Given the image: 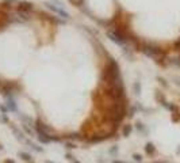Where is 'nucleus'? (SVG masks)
<instances>
[{
	"mask_svg": "<svg viewBox=\"0 0 180 163\" xmlns=\"http://www.w3.org/2000/svg\"><path fill=\"white\" fill-rule=\"evenodd\" d=\"M139 51L145 54V56L150 57V59H154L156 61H161V60L165 59V52L162 51L159 45L153 44V42H145V44L141 45Z\"/></svg>",
	"mask_w": 180,
	"mask_h": 163,
	"instance_id": "f257e3e1",
	"label": "nucleus"
},
{
	"mask_svg": "<svg viewBox=\"0 0 180 163\" xmlns=\"http://www.w3.org/2000/svg\"><path fill=\"white\" fill-rule=\"evenodd\" d=\"M106 36L108 37L114 44L119 45V46H123V45L126 44V41H127V38L125 37V34H122V33L118 31V30H115V31H107Z\"/></svg>",
	"mask_w": 180,
	"mask_h": 163,
	"instance_id": "f03ea898",
	"label": "nucleus"
},
{
	"mask_svg": "<svg viewBox=\"0 0 180 163\" xmlns=\"http://www.w3.org/2000/svg\"><path fill=\"white\" fill-rule=\"evenodd\" d=\"M45 7L46 8H49V10H52L53 12H56V14H58L60 16H62L64 19H71V15H69V12H66L65 10H62V8H60V7H57L56 4H53V3H49V1H45Z\"/></svg>",
	"mask_w": 180,
	"mask_h": 163,
	"instance_id": "7ed1b4c3",
	"label": "nucleus"
},
{
	"mask_svg": "<svg viewBox=\"0 0 180 163\" xmlns=\"http://www.w3.org/2000/svg\"><path fill=\"white\" fill-rule=\"evenodd\" d=\"M34 4L30 3V1H24V0H22V1H19L18 4V11H24V12H30L32 8H34Z\"/></svg>",
	"mask_w": 180,
	"mask_h": 163,
	"instance_id": "20e7f679",
	"label": "nucleus"
},
{
	"mask_svg": "<svg viewBox=\"0 0 180 163\" xmlns=\"http://www.w3.org/2000/svg\"><path fill=\"white\" fill-rule=\"evenodd\" d=\"M7 109H8V112H16L18 110V106L15 103V99L12 98V95L7 97Z\"/></svg>",
	"mask_w": 180,
	"mask_h": 163,
	"instance_id": "39448f33",
	"label": "nucleus"
},
{
	"mask_svg": "<svg viewBox=\"0 0 180 163\" xmlns=\"http://www.w3.org/2000/svg\"><path fill=\"white\" fill-rule=\"evenodd\" d=\"M10 127H11L12 132H14V133H15V136H16V139H18V140H22V141H24V135L22 133L21 130H19L18 128L15 127L14 124H10Z\"/></svg>",
	"mask_w": 180,
	"mask_h": 163,
	"instance_id": "423d86ee",
	"label": "nucleus"
},
{
	"mask_svg": "<svg viewBox=\"0 0 180 163\" xmlns=\"http://www.w3.org/2000/svg\"><path fill=\"white\" fill-rule=\"evenodd\" d=\"M18 156H19V158H22V159H23L24 162H27V163H32V158H31V155H29L27 152L19 151V152H18Z\"/></svg>",
	"mask_w": 180,
	"mask_h": 163,
	"instance_id": "0eeeda50",
	"label": "nucleus"
},
{
	"mask_svg": "<svg viewBox=\"0 0 180 163\" xmlns=\"http://www.w3.org/2000/svg\"><path fill=\"white\" fill-rule=\"evenodd\" d=\"M131 130H133V125H125L123 129H122V135H123V137H129L130 133H131Z\"/></svg>",
	"mask_w": 180,
	"mask_h": 163,
	"instance_id": "6e6552de",
	"label": "nucleus"
},
{
	"mask_svg": "<svg viewBox=\"0 0 180 163\" xmlns=\"http://www.w3.org/2000/svg\"><path fill=\"white\" fill-rule=\"evenodd\" d=\"M145 151H146V154H149V155L154 154L156 148H154V144H153V143H146V145H145Z\"/></svg>",
	"mask_w": 180,
	"mask_h": 163,
	"instance_id": "1a4fd4ad",
	"label": "nucleus"
},
{
	"mask_svg": "<svg viewBox=\"0 0 180 163\" xmlns=\"http://www.w3.org/2000/svg\"><path fill=\"white\" fill-rule=\"evenodd\" d=\"M133 90H134V94H136V95L141 94V83H139V82H134V83H133Z\"/></svg>",
	"mask_w": 180,
	"mask_h": 163,
	"instance_id": "9d476101",
	"label": "nucleus"
},
{
	"mask_svg": "<svg viewBox=\"0 0 180 163\" xmlns=\"http://www.w3.org/2000/svg\"><path fill=\"white\" fill-rule=\"evenodd\" d=\"M136 128L139 130V132H142V133H146V132H148V130H146V128H145V125L142 124V122H139V121L136 124Z\"/></svg>",
	"mask_w": 180,
	"mask_h": 163,
	"instance_id": "9b49d317",
	"label": "nucleus"
},
{
	"mask_svg": "<svg viewBox=\"0 0 180 163\" xmlns=\"http://www.w3.org/2000/svg\"><path fill=\"white\" fill-rule=\"evenodd\" d=\"M157 80H159V83L160 84H161V86L162 87H168V83H167V80L165 79H164V77H157Z\"/></svg>",
	"mask_w": 180,
	"mask_h": 163,
	"instance_id": "f8f14e48",
	"label": "nucleus"
},
{
	"mask_svg": "<svg viewBox=\"0 0 180 163\" xmlns=\"http://www.w3.org/2000/svg\"><path fill=\"white\" fill-rule=\"evenodd\" d=\"M19 117H21L22 120H23V121H26V122H29L30 125L32 124V120L30 118V117H27V116H24V114H19Z\"/></svg>",
	"mask_w": 180,
	"mask_h": 163,
	"instance_id": "ddd939ff",
	"label": "nucleus"
},
{
	"mask_svg": "<svg viewBox=\"0 0 180 163\" xmlns=\"http://www.w3.org/2000/svg\"><path fill=\"white\" fill-rule=\"evenodd\" d=\"M29 144L31 145V148H32V150H35L37 152H42V151H44V150H42V148H39V147H38V145H37V144H32V143H30V141H29Z\"/></svg>",
	"mask_w": 180,
	"mask_h": 163,
	"instance_id": "4468645a",
	"label": "nucleus"
},
{
	"mask_svg": "<svg viewBox=\"0 0 180 163\" xmlns=\"http://www.w3.org/2000/svg\"><path fill=\"white\" fill-rule=\"evenodd\" d=\"M23 129H24V130H26V132H27V133H29V135H30V136H32V130H31V128H30V127H29V125H26V124H23Z\"/></svg>",
	"mask_w": 180,
	"mask_h": 163,
	"instance_id": "2eb2a0df",
	"label": "nucleus"
},
{
	"mask_svg": "<svg viewBox=\"0 0 180 163\" xmlns=\"http://www.w3.org/2000/svg\"><path fill=\"white\" fill-rule=\"evenodd\" d=\"M133 159L136 160V162H141V160H142V156H141L139 154H134V155H133Z\"/></svg>",
	"mask_w": 180,
	"mask_h": 163,
	"instance_id": "dca6fc26",
	"label": "nucleus"
},
{
	"mask_svg": "<svg viewBox=\"0 0 180 163\" xmlns=\"http://www.w3.org/2000/svg\"><path fill=\"white\" fill-rule=\"evenodd\" d=\"M0 110H1V112H3V114H6V113L8 112V109H7V107L4 106V105H0Z\"/></svg>",
	"mask_w": 180,
	"mask_h": 163,
	"instance_id": "f3484780",
	"label": "nucleus"
},
{
	"mask_svg": "<svg viewBox=\"0 0 180 163\" xmlns=\"http://www.w3.org/2000/svg\"><path fill=\"white\" fill-rule=\"evenodd\" d=\"M66 147H68V148H76V145H75V144H72V143H66Z\"/></svg>",
	"mask_w": 180,
	"mask_h": 163,
	"instance_id": "a211bd4d",
	"label": "nucleus"
},
{
	"mask_svg": "<svg viewBox=\"0 0 180 163\" xmlns=\"http://www.w3.org/2000/svg\"><path fill=\"white\" fill-rule=\"evenodd\" d=\"M4 163H15V162L12 159H7V160H4Z\"/></svg>",
	"mask_w": 180,
	"mask_h": 163,
	"instance_id": "6ab92c4d",
	"label": "nucleus"
},
{
	"mask_svg": "<svg viewBox=\"0 0 180 163\" xmlns=\"http://www.w3.org/2000/svg\"><path fill=\"white\" fill-rule=\"evenodd\" d=\"M112 163H125V162H121V160H112Z\"/></svg>",
	"mask_w": 180,
	"mask_h": 163,
	"instance_id": "aec40b11",
	"label": "nucleus"
},
{
	"mask_svg": "<svg viewBox=\"0 0 180 163\" xmlns=\"http://www.w3.org/2000/svg\"><path fill=\"white\" fill-rule=\"evenodd\" d=\"M176 154H179V155H180V145H179V148H177V151H176Z\"/></svg>",
	"mask_w": 180,
	"mask_h": 163,
	"instance_id": "412c9836",
	"label": "nucleus"
},
{
	"mask_svg": "<svg viewBox=\"0 0 180 163\" xmlns=\"http://www.w3.org/2000/svg\"><path fill=\"white\" fill-rule=\"evenodd\" d=\"M6 1H10V4H11L12 1H15V0H6Z\"/></svg>",
	"mask_w": 180,
	"mask_h": 163,
	"instance_id": "4be33fe9",
	"label": "nucleus"
},
{
	"mask_svg": "<svg viewBox=\"0 0 180 163\" xmlns=\"http://www.w3.org/2000/svg\"><path fill=\"white\" fill-rule=\"evenodd\" d=\"M46 163H56V162H52V160H46Z\"/></svg>",
	"mask_w": 180,
	"mask_h": 163,
	"instance_id": "5701e85b",
	"label": "nucleus"
},
{
	"mask_svg": "<svg viewBox=\"0 0 180 163\" xmlns=\"http://www.w3.org/2000/svg\"><path fill=\"white\" fill-rule=\"evenodd\" d=\"M4 148V147H3V145H1V144H0V150H3Z\"/></svg>",
	"mask_w": 180,
	"mask_h": 163,
	"instance_id": "b1692460",
	"label": "nucleus"
},
{
	"mask_svg": "<svg viewBox=\"0 0 180 163\" xmlns=\"http://www.w3.org/2000/svg\"><path fill=\"white\" fill-rule=\"evenodd\" d=\"M73 163H80V162H79V160H73Z\"/></svg>",
	"mask_w": 180,
	"mask_h": 163,
	"instance_id": "393cba45",
	"label": "nucleus"
},
{
	"mask_svg": "<svg viewBox=\"0 0 180 163\" xmlns=\"http://www.w3.org/2000/svg\"><path fill=\"white\" fill-rule=\"evenodd\" d=\"M157 163H165V162H157Z\"/></svg>",
	"mask_w": 180,
	"mask_h": 163,
	"instance_id": "a878e982",
	"label": "nucleus"
},
{
	"mask_svg": "<svg viewBox=\"0 0 180 163\" xmlns=\"http://www.w3.org/2000/svg\"><path fill=\"white\" fill-rule=\"evenodd\" d=\"M179 86H180V83H179Z\"/></svg>",
	"mask_w": 180,
	"mask_h": 163,
	"instance_id": "bb28decb",
	"label": "nucleus"
}]
</instances>
